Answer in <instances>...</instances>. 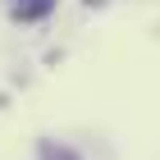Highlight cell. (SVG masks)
Wrapping results in <instances>:
<instances>
[{"label":"cell","mask_w":160,"mask_h":160,"mask_svg":"<svg viewBox=\"0 0 160 160\" xmlns=\"http://www.w3.org/2000/svg\"><path fill=\"white\" fill-rule=\"evenodd\" d=\"M41 160H78V151L55 147V142H41Z\"/></svg>","instance_id":"2"},{"label":"cell","mask_w":160,"mask_h":160,"mask_svg":"<svg viewBox=\"0 0 160 160\" xmlns=\"http://www.w3.org/2000/svg\"><path fill=\"white\" fill-rule=\"evenodd\" d=\"M14 18H23V23H32V18H41V14L55 9V0H9Z\"/></svg>","instance_id":"1"}]
</instances>
